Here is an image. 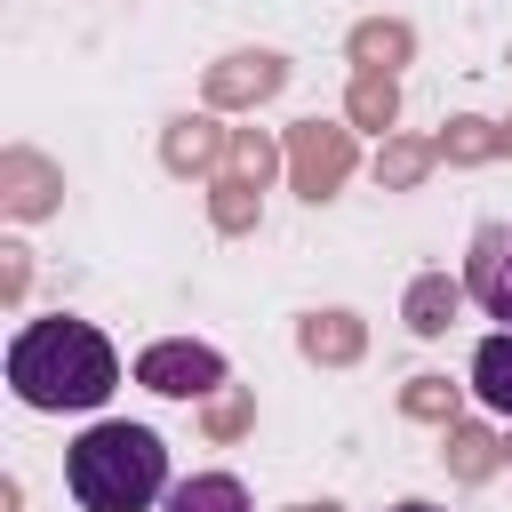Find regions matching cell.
<instances>
[{
	"label": "cell",
	"instance_id": "6da1fadb",
	"mask_svg": "<svg viewBox=\"0 0 512 512\" xmlns=\"http://www.w3.org/2000/svg\"><path fill=\"white\" fill-rule=\"evenodd\" d=\"M8 384L40 416H64V408L88 416V408H104L120 392V352H112V336L96 320L48 312V320H24L8 336Z\"/></svg>",
	"mask_w": 512,
	"mask_h": 512
},
{
	"label": "cell",
	"instance_id": "8992f818",
	"mask_svg": "<svg viewBox=\"0 0 512 512\" xmlns=\"http://www.w3.org/2000/svg\"><path fill=\"white\" fill-rule=\"evenodd\" d=\"M168 512H248V488L232 472H200V480L168 488Z\"/></svg>",
	"mask_w": 512,
	"mask_h": 512
},
{
	"label": "cell",
	"instance_id": "5b68a950",
	"mask_svg": "<svg viewBox=\"0 0 512 512\" xmlns=\"http://www.w3.org/2000/svg\"><path fill=\"white\" fill-rule=\"evenodd\" d=\"M472 392L488 416H512V328H496L480 352H472Z\"/></svg>",
	"mask_w": 512,
	"mask_h": 512
},
{
	"label": "cell",
	"instance_id": "7a4b0ae2",
	"mask_svg": "<svg viewBox=\"0 0 512 512\" xmlns=\"http://www.w3.org/2000/svg\"><path fill=\"white\" fill-rule=\"evenodd\" d=\"M64 488L80 512H152L168 504V448L152 424L104 416L64 448Z\"/></svg>",
	"mask_w": 512,
	"mask_h": 512
},
{
	"label": "cell",
	"instance_id": "277c9868",
	"mask_svg": "<svg viewBox=\"0 0 512 512\" xmlns=\"http://www.w3.org/2000/svg\"><path fill=\"white\" fill-rule=\"evenodd\" d=\"M464 296L488 320H512V224H480L464 248Z\"/></svg>",
	"mask_w": 512,
	"mask_h": 512
},
{
	"label": "cell",
	"instance_id": "52a82bcc",
	"mask_svg": "<svg viewBox=\"0 0 512 512\" xmlns=\"http://www.w3.org/2000/svg\"><path fill=\"white\" fill-rule=\"evenodd\" d=\"M392 512H440V504H392Z\"/></svg>",
	"mask_w": 512,
	"mask_h": 512
},
{
	"label": "cell",
	"instance_id": "3957f363",
	"mask_svg": "<svg viewBox=\"0 0 512 512\" xmlns=\"http://www.w3.org/2000/svg\"><path fill=\"white\" fill-rule=\"evenodd\" d=\"M136 384H144V392H168V400L216 392V384H224V352H216V344H192V336L144 344V352H136Z\"/></svg>",
	"mask_w": 512,
	"mask_h": 512
}]
</instances>
